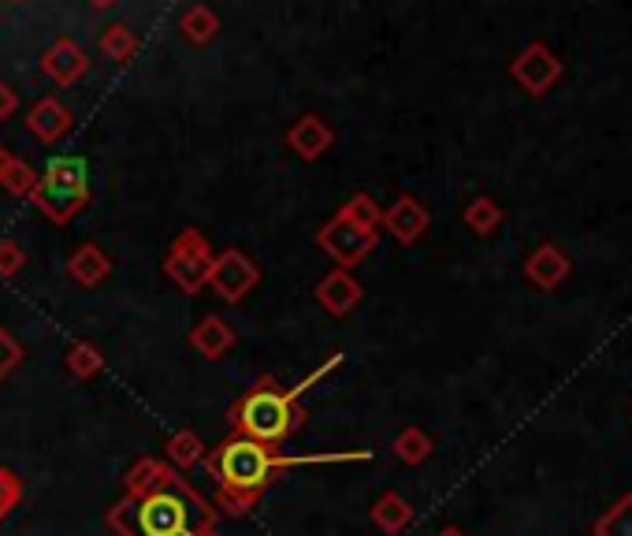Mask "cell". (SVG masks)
I'll return each instance as SVG.
<instances>
[{
	"mask_svg": "<svg viewBox=\"0 0 632 536\" xmlns=\"http://www.w3.org/2000/svg\"><path fill=\"white\" fill-rule=\"evenodd\" d=\"M168 473H176V470H171L165 459H138L135 466L127 470V477H124V495L149 492L152 484H160V481L168 477Z\"/></svg>",
	"mask_w": 632,
	"mask_h": 536,
	"instance_id": "23",
	"label": "cell"
},
{
	"mask_svg": "<svg viewBox=\"0 0 632 536\" xmlns=\"http://www.w3.org/2000/svg\"><path fill=\"white\" fill-rule=\"evenodd\" d=\"M89 8H97V12H108V8H116L119 0H86Z\"/></svg>",
	"mask_w": 632,
	"mask_h": 536,
	"instance_id": "33",
	"label": "cell"
},
{
	"mask_svg": "<svg viewBox=\"0 0 632 536\" xmlns=\"http://www.w3.org/2000/svg\"><path fill=\"white\" fill-rule=\"evenodd\" d=\"M15 108H19V90L0 83V124H4V119H12Z\"/></svg>",
	"mask_w": 632,
	"mask_h": 536,
	"instance_id": "32",
	"label": "cell"
},
{
	"mask_svg": "<svg viewBox=\"0 0 632 536\" xmlns=\"http://www.w3.org/2000/svg\"><path fill=\"white\" fill-rule=\"evenodd\" d=\"M23 265H27V250L15 239H0V280L19 276Z\"/></svg>",
	"mask_w": 632,
	"mask_h": 536,
	"instance_id": "30",
	"label": "cell"
},
{
	"mask_svg": "<svg viewBox=\"0 0 632 536\" xmlns=\"http://www.w3.org/2000/svg\"><path fill=\"white\" fill-rule=\"evenodd\" d=\"M19 366H23V343L0 325V383L12 377Z\"/></svg>",
	"mask_w": 632,
	"mask_h": 536,
	"instance_id": "28",
	"label": "cell"
},
{
	"mask_svg": "<svg viewBox=\"0 0 632 536\" xmlns=\"http://www.w3.org/2000/svg\"><path fill=\"white\" fill-rule=\"evenodd\" d=\"M509 75L514 83L533 97L550 94L558 83H562V60L555 56V49L547 42H533L525 45V53H517V60L509 64Z\"/></svg>",
	"mask_w": 632,
	"mask_h": 536,
	"instance_id": "7",
	"label": "cell"
},
{
	"mask_svg": "<svg viewBox=\"0 0 632 536\" xmlns=\"http://www.w3.org/2000/svg\"><path fill=\"white\" fill-rule=\"evenodd\" d=\"M391 451L399 454L405 466H421V462L432 459V437H428L424 429H417V424H410V429H402L399 437H394Z\"/></svg>",
	"mask_w": 632,
	"mask_h": 536,
	"instance_id": "25",
	"label": "cell"
},
{
	"mask_svg": "<svg viewBox=\"0 0 632 536\" xmlns=\"http://www.w3.org/2000/svg\"><path fill=\"white\" fill-rule=\"evenodd\" d=\"M34 183H38V171L30 168L23 157L4 154V165H0V187H4L12 198H30L34 195Z\"/></svg>",
	"mask_w": 632,
	"mask_h": 536,
	"instance_id": "20",
	"label": "cell"
},
{
	"mask_svg": "<svg viewBox=\"0 0 632 536\" xmlns=\"http://www.w3.org/2000/svg\"><path fill=\"white\" fill-rule=\"evenodd\" d=\"M34 209L45 220H53L56 228L71 224L86 206H89V179H86V160L83 157H53L49 168L38 176L34 183Z\"/></svg>",
	"mask_w": 632,
	"mask_h": 536,
	"instance_id": "4",
	"label": "cell"
},
{
	"mask_svg": "<svg viewBox=\"0 0 632 536\" xmlns=\"http://www.w3.org/2000/svg\"><path fill=\"white\" fill-rule=\"evenodd\" d=\"M313 459H291L280 454V448H264V443L231 432L220 448L209 451L206 466L209 477L217 481V507L223 514H246L261 503V495L272 488L287 466H309Z\"/></svg>",
	"mask_w": 632,
	"mask_h": 536,
	"instance_id": "2",
	"label": "cell"
},
{
	"mask_svg": "<svg viewBox=\"0 0 632 536\" xmlns=\"http://www.w3.org/2000/svg\"><path fill=\"white\" fill-rule=\"evenodd\" d=\"M0 165H4V149H0Z\"/></svg>",
	"mask_w": 632,
	"mask_h": 536,
	"instance_id": "35",
	"label": "cell"
},
{
	"mask_svg": "<svg viewBox=\"0 0 632 536\" xmlns=\"http://www.w3.org/2000/svg\"><path fill=\"white\" fill-rule=\"evenodd\" d=\"M343 361H346V354H339V350H335L331 358H324L320 366H316V369L309 372V377H305V380H298V383H294V388H287V391H291V399H298V402H302V396H305V391H313L316 383H320L324 377H331V372L339 369Z\"/></svg>",
	"mask_w": 632,
	"mask_h": 536,
	"instance_id": "29",
	"label": "cell"
},
{
	"mask_svg": "<svg viewBox=\"0 0 632 536\" xmlns=\"http://www.w3.org/2000/svg\"><path fill=\"white\" fill-rule=\"evenodd\" d=\"M212 261H217V254H212L209 239L198 228H182L165 254V276L182 295H198L201 287H209Z\"/></svg>",
	"mask_w": 632,
	"mask_h": 536,
	"instance_id": "5",
	"label": "cell"
},
{
	"mask_svg": "<svg viewBox=\"0 0 632 536\" xmlns=\"http://www.w3.org/2000/svg\"><path fill=\"white\" fill-rule=\"evenodd\" d=\"M27 130L38 141H45V146H56V141H64L71 135V108L60 97L49 94L27 113Z\"/></svg>",
	"mask_w": 632,
	"mask_h": 536,
	"instance_id": "12",
	"label": "cell"
},
{
	"mask_svg": "<svg viewBox=\"0 0 632 536\" xmlns=\"http://www.w3.org/2000/svg\"><path fill=\"white\" fill-rule=\"evenodd\" d=\"M305 424V410L291 391H283L275 380H257L253 388L231 407V429L239 437H250L264 448H280Z\"/></svg>",
	"mask_w": 632,
	"mask_h": 536,
	"instance_id": "3",
	"label": "cell"
},
{
	"mask_svg": "<svg viewBox=\"0 0 632 536\" xmlns=\"http://www.w3.org/2000/svg\"><path fill=\"white\" fill-rule=\"evenodd\" d=\"M179 30L190 45H209L212 38L220 34V15L212 12L209 4H190L187 12L179 15Z\"/></svg>",
	"mask_w": 632,
	"mask_h": 536,
	"instance_id": "19",
	"label": "cell"
},
{
	"mask_svg": "<svg viewBox=\"0 0 632 536\" xmlns=\"http://www.w3.org/2000/svg\"><path fill=\"white\" fill-rule=\"evenodd\" d=\"M261 283V269L257 261H253L250 254H242V250H223V254H217V261H212V276H209V287L217 291L220 302H242L250 295L253 287Z\"/></svg>",
	"mask_w": 632,
	"mask_h": 536,
	"instance_id": "8",
	"label": "cell"
},
{
	"mask_svg": "<svg viewBox=\"0 0 632 536\" xmlns=\"http://www.w3.org/2000/svg\"><path fill=\"white\" fill-rule=\"evenodd\" d=\"M369 518H372V525L380 533H387V536H399L405 525L413 522V507H410V500H405V495H399V492H383L380 500L372 503L369 507Z\"/></svg>",
	"mask_w": 632,
	"mask_h": 536,
	"instance_id": "18",
	"label": "cell"
},
{
	"mask_svg": "<svg viewBox=\"0 0 632 536\" xmlns=\"http://www.w3.org/2000/svg\"><path fill=\"white\" fill-rule=\"evenodd\" d=\"M67 276L78 283V287H101L112 276V258L97 242H83L75 254L67 258Z\"/></svg>",
	"mask_w": 632,
	"mask_h": 536,
	"instance_id": "15",
	"label": "cell"
},
{
	"mask_svg": "<svg viewBox=\"0 0 632 536\" xmlns=\"http://www.w3.org/2000/svg\"><path fill=\"white\" fill-rule=\"evenodd\" d=\"M339 217L346 220V224H354V228H361V231H380V224H383V209L376 206V198L372 195H350V201H346V206L339 209Z\"/></svg>",
	"mask_w": 632,
	"mask_h": 536,
	"instance_id": "24",
	"label": "cell"
},
{
	"mask_svg": "<svg viewBox=\"0 0 632 536\" xmlns=\"http://www.w3.org/2000/svg\"><path fill=\"white\" fill-rule=\"evenodd\" d=\"M217 503H209L179 473H168L141 495H124L105 514L116 536H206L217 529Z\"/></svg>",
	"mask_w": 632,
	"mask_h": 536,
	"instance_id": "1",
	"label": "cell"
},
{
	"mask_svg": "<svg viewBox=\"0 0 632 536\" xmlns=\"http://www.w3.org/2000/svg\"><path fill=\"white\" fill-rule=\"evenodd\" d=\"M569 269L573 265H569V258L555 246V242H539L525 261V276L533 280L539 291H555L558 283L569 276Z\"/></svg>",
	"mask_w": 632,
	"mask_h": 536,
	"instance_id": "14",
	"label": "cell"
},
{
	"mask_svg": "<svg viewBox=\"0 0 632 536\" xmlns=\"http://www.w3.org/2000/svg\"><path fill=\"white\" fill-rule=\"evenodd\" d=\"M435 536H465L462 529H457V525H446V529H440V533H435Z\"/></svg>",
	"mask_w": 632,
	"mask_h": 536,
	"instance_id": "34",
	"label": "cell"
},
{
	"mask_svg": "<svg viewBox=\"0 0 632 536\" xmlns=\"http://www.w3.org/2000/svg\"><path fill=\"white\" fill-rule=\"evenodd\" d=\"M234 339H239V332H234L223 317H206V320H198V328H190V347L209 361H220L223 354L234 347Z\"/></svg>",
	"mask_w": 632,
	"mask_h": 536,
	"instance_id": "16",
	"label": "cell"
},
{
	"mask_svg": "<svg viewBox=\"0 0 632 536\" xmlns=\"http://www.w3.org/2000/svg\"><path fill=\"white\" fill-rule=\"evenodd\" d=\"M287 146H291V154L294 157H302V160H320L328 149L335 146V130L324 124L320 116H302V119H294L291 130H287Z\"/></svg>",
	"mask_w": 632,
	"mask_h": 536,
	"instance_id": "13",
	"label": "cell"
},
{
	"mask_svg": "<svg viewBox=\"0 0 632 536\" xmlns=\"http://www.w3.org/2000/svg\"><path fill=\"white\" fill-rule=\"evenodd\" d=\"M42 71L56 86H75L89 71V56H86V49L78 42H71V38H56V42L42 53Z\"/></svg>",
	"mask_w": 632,
	"mask_h": 536,
	"instance_id": "10",
	"label": "cell"
},
{
	"mask_svg": "<svg viewBox=\"0 0 632 536\" xmlns=\"http://www.w3.org/2000/svg\"><path fill=\"white\" fill-rule=\"evenodd\" d=\"M313 298H316V306L328 313V317H346V313H354V309L361 306L365 291H361V283L354 280L346 269H331L328 276L316 283Z\"/></svg>",
	"mask_w": 632,
	"mask_h": 536,
	"instance_id": "9",
	"label": "cell"
},
{
	"mask_svg": "<svg viewBox=\"0 0 632 536\" xmlns=\"http://www.w3.org/2000/svg\"><path fill=\"white\" fill-rule=\"evenodd\" d=\"M206 459H209V448H206V440H201L193 429L171 432L168 443H165V462L176 473H187V470H193L198 462H206Z\"/></svg>",
	"mask_w": 632,
	"mask_h": 536,
	"instance_id": "17",
	"label": "cell"
},
{
	"mask_svg": "<svg viewBox=\"0 0 632 536\" xmlns=\"http://www.w3.org/2000/svg\"><path fill=\"white\" fill-rule=\"evenodd\" d=\"M462 217L473 235H492V231L503 224V209H498V201H492V198H473Z\"/></svg>",
	"mask_w": 632,
	"mask_h": 536,
	"instance_id": "26",
	"label": "cell"
},
{
	"mask_svg": "<svg viewBox=\"0 0 632 536\" xmlns=\"http://www.w3.org/2000/svg\"><path fill=\"white\" fill-rule=\"evenodd\" d=\"M64 366L75 380H94L101 369H105V358L89 339H75L64 354Z\"/></svg>",
	"mask_w": 632,
	"mask_h": 536,
	"instance_id": "22",
	"label": "cell"
},
{
	"mask_svg": "<svg viewBox=\"0 0 632 536\" xmlns=\"http://www.w3.org/2000/svg\"><path fill=\"white\" fill-rule=\"evenodd\" d=\"M138 49H141L138 34L127 23H108L105 34H101V53H105L108 60H116V64H127V60H135Z\"/></svg>",
	"mask_w": 632,
	"mask_h": 536,
	"instance_id": "21",
	"label": "cell"
},
{
	"mask_svg": "<svg viewBox=\"0 0 632 536\" xmlns=\"http://www.w3.org/2000/svg\"><path fill=\"white\" fill-rule=\"evenodd\" d=\"M19 500H23V484H19L12 470L0 466V522L19 507Z\"/></svg>",
	"mask_w": 632,
	"mask_h": 536,
	"instance_id": "31",
	"label": "cell"
},
{
	"mask_svg": "<svg viewBox=\"0 0 632 536\" xmlns=\"http://www.w3.org/2000/svg\"><path fill=\"white\" fill-rule=\"evenodd\" d=\"M376 242H380V239H376L372 231H361V228L346 224L339 212H335L328 224L316 231V246H320L324 254H328V258L335 261V265L346 269V272L358 269L361 261L376 250Z\"/></svg>",
	"mask_w": 632,
	"mask_h": 536,
	"instance_id": "6",
	"label": "cell"
},
{
	"mask_svg": "<svg viewBox=\"0 0 632 536\" xmlns=\"http://www.w3.org/2000/svg\"><path fill=\"white\" fill-rule=\"evenodd\" d=\"M206 536H220V533H217V529H212V533H206Z\"/></svg>",
	"mask_w": 632,
	"mask_h": 536,
	"instance_id": "36",
	"label": "cell"
},
{
	"mask_svg": "<svg viewBox=\"0 0 632 536\" xmlns=\"http://www.w3.org/2000/svg\"><path fill=\"white\" fill-rule=\"evenodd\" d=\"M428 224H432L428 209L413 195H402L391 209H383L380 228H387V235H391L394 242H402V246H413V242L428 231Z\"/></svg>",
	"mask_w": 632,
	"mask_h": 536,
	"instance_id": "11",
	"label": "cell"
},
{
	"mask_svg": "<svg viewBox=\"0 0 632 536\" xmlns=\"http://www.w3.org/2000/svg\"><path fill=\"white\" fill-rule=\"evenodd\" d=\"M596 536H632V495H621L614 507L596 522Z\"/></svg>",
	"mask_w": 632,
	"mask_h": 536,
	"instance_id": "27",
	"label": "cell"
}]
</instances>
